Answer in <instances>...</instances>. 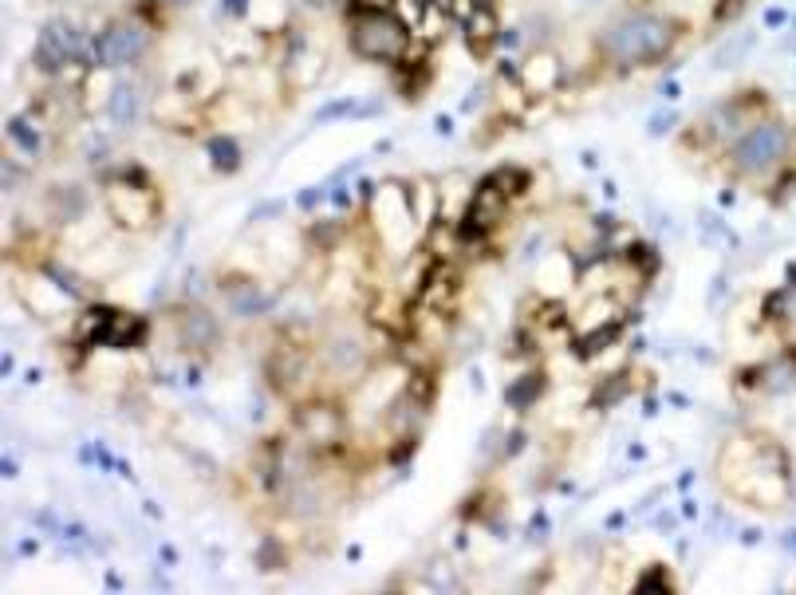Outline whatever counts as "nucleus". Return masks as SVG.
<instances>
[{"label": "nucleus", "mask_w": 796, "mask_h": 595, "mask_svg": "<svg viewBox=\"0 0 796 595\" xmlns=\"http://www.w3.org/2000/svg\"><path fill=\"white\" fill-rule=\"evenodd\" d=\"M245 4H249V0H225V8H229V12H237V16L245 12Z\"/></svg>", "instance_id": "obj_20"}, {"label": "nucleus", "mask_w": 796, "mask_h": 595, "mask_svg": "<svg viewBox=\"0 0 796 595\" xmlns=\"http://www.w3.org/2000/svg\"><path fill=\"white\" fill-rule=\"evenodd\" d=\"M789 154V131L781 123H757L753 131H745L733 146V166L745 178H761L773 174Z\"/></svg>", "instance_id": "obj_4"}, {"label": "nucleus", "mask_w": 796, "mask_h": 595, "mask_svg": "<svg viewBox=\"0 0 796 595\" xmlns=\"http://www.w3.org/2000/svg\"><path fill=\"white\" fill-rule=\"evenodd\" d=\"M107 213L123 229H146L154 221V213H158V201L134 178H115V182H107Z\"/></svg>", "instance_id": "obj_6"}, {"label": "nucleus", "mask_w": 796, "mask_h": 595, "mask_svg": "<svg viewBox=\"0 0 796 595\" xmlns=\"http://www.w3.org/2000/svg\"><path fill=\"white\" fill-rule=\"evenodd\" d=\"M150 48V28L134 16H123L115 24H107L95 40V64L99 67H127Z\"/></svg>", "instance_id": "obj_5"}, {"label": "nucleus", "mask_w": 796, "mask_h": 595, "mask_svg": "<svg viewBox=\"0 0 796 595\" xmlns=\"http://www.w3.org/2000/svg\"><path fill=\"white\" fill-rule=\"evenodd\" d=\"M268 304V296L261 292V284H233L229 288V308L237 316H257Z\"/></svg>", "instance_id": "obj_14"}, {"label": "nucleus", "mask_w": 796, "mask_h": 595, "mask_svg": "<svg viewBox=\"0 0 796 595\" xmlns=\"http://www.w3.org/2000/svg\"><path fill=\"white\" fill-rule=\"evenodd\" d=\"M517 79H521V87H525L529 95H548V91L560 83V60L548 56V52H536V56H529V60L521 64Z\"/></svg>", "instance_id": "obj_9"}, {"label": "nucleus", "mask_w": 796, "mask_h": 595, "mask_svg": "<svg viewBox=\"0 0 796 595\" xmlns=\"http://www.w3.org/2000/svg\"><path fill=\"white\" fill-rule=\"evenodd\" d=\"M300 430H304L308 442L328 446V442L339 438V414H335L332 406H308V410L300 414Z\"/></svg>", "instance_id": "obj_11"}, {"label": "nucleus", "mask_w": 796, "mask_h": 595, "mask_svg": "<svg viewBox=\"0 0 796 595\" xmlns=\"http://www.w3.org/2000/svg\"><path fill=\"white\" fill-rule=\"evenodd\" d=\"M722 481L730 485L741 501L757 509H781L789 501V477H785V458L777 446H765L761 438H733L722 454Z\"/></svg>", "instance_id": "obj_1"}, {"label": "nucleus", "mask_w": 796, "mask_h": 595, "mask_svg": "<svg viewBox=\"0 0 796 595\" xmlns=\"http://www.w3.org/2000/svg\"><path fill=\"white\" fill-rule=\"evenodd\" d=\"M536 395H540V375H529L521 387H513V391H509V402H513V406H529Z\"/></svg>", "instance_id": "obj_18"}, {"label": "nucleus", "mask_w": 796, "mask_h": 595, "mask_svg": "<svg viewBox=\"0 0 796 595\" xmlns=\"http://www.w3.org/2000/svg\"><path fill=\"white\" fill-rule=\"evenodd\" d=\"M166 4H178V8H182V4H190V0H166Z\"/></svg>", "instance_id": "obj_21"}, {"label": "nucleus", "mask_w": 796, "mask_h": 595, "mask_svg": "<svg viewBox=\"0 0 796 595\" xmlns=\"http://www.w3.org/2000/svg\"><path fill=\"white\" fill-rule=\"evenodd\" d=\"M505 209H509V198H505L497 186L481 182V190L473 194L469 209H465V233H485V229H493V225L505 217Z\"/></svg>", "instance_id": "obj_8"}, {"label": "nucleus", "mask_w": 796, "mask_h": 595, "mask_svg": "<svg viewBox=\"0 0 796 595\" xmlns=\"http://www.w3.org/2000/svg\"><path fill=\"white\" fill-rule=\"evenodd\" d=\"M351 48L363 60L375 64H398L410 48V28L398 20L395 12H359L351 20Z\"/></svg>", "instance_id": "obj_3"}, {"label": "nucleus", "mask_w": 796, "mask_h": 595, "mask_svg": "<svg viewBox=\"0 0 796 595\" xmlns=\"http://www.w3.org/2000/svg\"><path fill=\"white\" fill-rule=\"evenodd\" d=\"M8 134H12L24 150H36V146H40V134L28 131V123H24V119H12V123H8Z\"/></svg>", "instance_id": "obj_19"}, {"label": "nucleus", "mask_w": 796, "mask_h": 595, "mask_svg": "<svg viewBox=\"0 0 796 595\" xmlns=\"http://www.w3.org/2000/svg\"><path fill=\"white\" fill-rule=\"evenodd\" d=\"M209 154H213V162L221 166V170H233L237 166V142L233 138H209Z\"/></svg>", "instance_id": "obj_17"}, {"label": "nucleus", "mask_w": 796, "mask_h": 595, "mask_svg": "<svg viewBox=\"0 0 796 595\" xmlns=\"http://www.w3.org/2000/svg\"><path fill=\"white\" fill-rule=\"evenodd\" d=\"M217 339V324L209 312H186L182 316V343L186 347H209Z\"/></svg>", "instance_id": "obj_13"}, {"label": "nucleus", "mask_w": 796, "mask_h": 595, "mask_svg": "<svg viewBox=\"0 0 796 595\" xmlns=\"http://www.w3.org/2000/svg\"><path fill=\"white\" fill-rule=\"evenodd\" d=\"M107 320H111V308H87V312L75 320V339L99 347V339H103V331H107Z\"/></svg>", "instance_id": "obj_15"}, {"label": "nucleus", "mask_w": 796, "mask_h": 595, "mask_svg": "<svg viewBox=\"0 0 796 595\" xmlns=\"http://www.w3.org/2000/svg\"><path fill=\"white\" fill-rule=\"evenodd\" d=\"M462 24H465V36H469V44H473V52H485V48L497 40V20H493V12H489V8H477V12H469Z\"/></svg>", "instance_id": "obj_12"}, {"label": "nucleus", "mask_w": 796, "mask_h": 595, "mask_svg": "<svg viewBox=\"0 0 796 595\" xmlns=\"http://www.w3.org/2000/svg\"><path fill=\"white\" fill-rule=\"evenodd\" d=\"M75 56H79V28H71L67 20L44 24L40 44H36V64L44 67V71H60Z\"/></svg>", "instance_id": "obj_7"}, {"label": "nucleus", "mask_w": 796, "mask_h": 595, "mask_svg": "<svg viewBox=\"0 0 796 595\" xmlns=\"http://www.w3.org/2000/svg\"><path fill=\"white\" fill-rule=\"evenodd\" d=\"M674 40H678V24L670 16L631 12V16H623V20H615V24L603 28L599 52H603V60H611L615 67H643L663 60Z\"/></svg>", "instance_id": "obj_2"}, {"label": "nucleus", "mask_w": 796, "mask_h": 595, "mask_svg": "<svg viewBox=\"0 0 796 595\" xmlns=\"http://www.w3.org/2000/svg\"><path fill=\"white\" fill-rule=\"evenodd\" d=\"M142 335H146V320H142V316H134V312H111L99 347L127 351V347H138V343H142Z\"/></svg>", "instance_id": "obj_10"}, {"label": "nucleus", "mask_w": 796, "mask_h": 595, "mask_svg": "<svg viewBox=\"0 0 796 595\" xmlns=\"http://www.w3.org/2000/svg\"><path fill=\"white\" fill-rule=\"evenodd\" d=\"M107 111H111V119L115 123H134V111H138V95H134L131 83H119L111 95H107Z\"/></svg>", "instance_id": "obj_16"}]
</instances>
